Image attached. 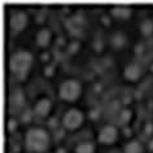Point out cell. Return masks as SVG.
Here are the masks:
<instances>
[{
    "instance_id": "cell-1",
    "label": "cell",
    "mask_w": 153,
    "mask_h": 153,
    "mask_svg": "<svg viewBox=\"0 0 153 153\" xmlns=\"http://www.w3.org/2000/svg\"><path fill=\"white\" fill-rule=\"evenodd\" d=\"M33 55L27 51H18L13 53L9 59V69L14 75L24 79L27 76L29 70L31 69Z\"/></svg>"
},
{
    "instance_id": "cell-2",
    "label": "cell",
    "mask_w": 153,
    "mask_h": 153,
    "mask_svg": "<svg viewBox=\"0 0 153 153\" xmlns=\"http://www.w3.org/2000/svg\"><path fill=\"white\" fill-rule=\"evenodd\" d=\"M51 139H49L48 132L43 128L34 127L30 128L26 134V147L31 152L42 153L49 147Z\"/></svg>"
},
{
    "instance_id": "cell-3",
    "label": "cell",
    "mask_w": 153,
    "mask_h": 153,
    "mask_svg": "<svg viewBox=\"0 0 153 153\" xmlns=\"http://www.w3.org/2000/svg\"><path fill=\"white\" fill-rule=\"evenodd\" d=\"M81 92H82V86L75 79H68V81L62 82L59 88L60 97L65 101H75L81 96Z\"/></svg>"
},
{
    "instance_id": "cell-4",
    "label": "cell",
    "mask_w": 153,
    "mask_h": 153,
    "mask_svg": "<svg viewBox=\"0 0 153 153\" xmlns=\"http://www.w3.org/2000/svg\"><path fill=\"white\" fill-rule=\"evenodd\" d=\"M64 127L68 130H75L83 123V114L78 109H70L64 114L62 118Z\"/></svg>"
},
{
    "instance_id": "cell-5",
    "label": "cell",
    "mask_w": 153,
    "mask_h": 153,
    "mask_svg": "<svg viewBox=\"0 0 153 153\" xmlns=\"http://www.w3.org/2000/svg\"><path fill=\"white\" fill-rule=\"evenodd\" d=\"M117 135H118L117 128L112 125H106L99 132V141L102 144H112L116 141Z\"/></svg>"
},
{
    "instance_id": "cell-6",
    "label": "cell",
    "mask_w": 153,
    "mask_h": 153,
    "mask_svg": "<svg viewBox=\"0 0 153 153\" xmlns=\"http://www.w3.org/2000/svg\"><path fill=\"white\" fill-rule=\"evenodd\" d=\"M27 14L25 12H14L12 16H10V20H9V25L14 31H21L26 27L27 25Z\"/></svg>"
},
{
    "instance_id": "cell-7",
    "label": "cell",
    "mask_w": 153,
    "mask_h": 153,
    "mask_svg": "<svg viewBox=\"0 0 153 153\" xmlns=\"http://www.w3.org/2000/svg\"><path fill=\"white\" fill-rule=\"evenodd\" d=\"M83 25H85V18H83L81 13L75 14L74 17H71L66 22V27L73 35H79L83 30Z\"/></svg>"
},
{
    "instance_id": "cell-8",
    "label": "cell",
    "mask_w": 153,
    "mask_h": 153,
    "mask_svg": "<svg viewBox=\"0 0 153 153\" xmlns=\"http://www.w3.org/2000/svg\"><path fill=\"white\" fill-rule=\"evenodd\" d=\"M123 75L127 81L135 82L141 76V68L137 64H128L123 70Z\"/></svg>"
},
{
    "instance_id": "cell-9",
    "label": "cell",
    "mask_w": 153,
    "mask_h": 153,
    "mask_svg": "<svg viewBox=\"0 0 153 153\" xmlns=\"http://www.w3.org/2000/svg\"><path fill=\"white\" fill-rule=\"evenodd\" d=\"M51 101L48 100L47 97L40 99V100L36 101V104L34 105V113L39 117H45L51 110Z\"/></svg>"
},
{
    "instance_id": "cell-10",
    "label": "cell",
    "mask_w": 153,
    "mask_h": 153,
    "mask_svg": "<svg viewBox=\"0 0 153 153\" xmlns=\"http://www.w3.org/2000/svg\"><path fill=\"white\" fill-rule=\"evenodd\" d=\"M24 104H25V94L22 92L21 90L13 91L9 96V105L12 106V108L18 109V108H21Z\"/></svg>"
},
{
    "instance_id": "cell-11",
    "label": "cell",
    "mask_w": 153,
    "mask_h": 153,
    "mask_svg": "<svg viewBox=\"0 0 153 153\" xmlns=\"http://www.w3.org/2000/svg\"><path fill=\"white\" fill-rule=\"evenodd\" d=\"M52 40V34L48 29H42L36 35V43L40 47H48Z\"/></svg>"
},
{
    "instance_id": "cell-12",
    "label": "cell",
    "mask_w": 153,
    "mask_h": 153,
    "mask_svg": "<svg viewBox=\"0 0 153 153\" xmlns=\"http://www.w3.org/2000/svg\"><path fill=\"white\" fill-rule=\"evenodd\" d=\"M112 14L117 18H121V20H126L131 16V8L127 5H117L112 8Z\"/></svg>"
},
{
    "instance_id": "cell-13",
    "label": "cell",
    "mask_w": 153,
    "mask_h": 153,
    "mask_svg": "<svg viewBox=\"0 0 153 153\" xmlns=\"http://www.w3.org/2000/svg\"><path fill=\"white\" fill-rule=\"evenodd\" d=\"M126 42H127V39H126L125 34L122 33H116L110 39V43H112L114 48H122L126 44Z\"/></svg>"
},
{
    "instance_id": "cell-14",
    "label": "cell",
    "mask_w": 153,
    "mask_h": 153,
    "mask_svg": "<svg viewBox=\"0 0 153 153\" xmlns=\"http://www.w3.org/2000/svg\"><path fill=\"white\" fill-rule=\"evenodd\" d=\"M141 152H143V147H141V144L136 140L130 141L125 147V153H141Z\"/></svg>"
},
{
    "instance_id": "cell-15",
    "label": "cell",
    "mask_w": 153,
    "mask_h": 153,
    "mask_svg": "<svg viewBox=\"0 0 153 153\" xmlns=\"http://www.w3.org/2000/svg\"><path fill=\"white\" fill-rule=\"evenodd\" d=\"M140 31L145 36L152 35L153 34V21L152 20H144L140 24Z\"/></svg>"
},
{
    "instance_id": "cell-16",
    "label": "cell",
    "mask_w": 153,
    "mask_h": 153,
    "mask_svg": "<svg viewBox=\"0 0 153 153\" xmlns=\"http://www.w3.org/2000/svg\"><path fill=\"white\" fill-rule=\"evenodd\" d=\"M76 153H95V147L91 143H81L76 145Z\"/></svg>"
},
{
    "instance_id": "cell-17",
    "label": "cell",
    "mask_w": 153,
    "mask_h": 153,
    "mask_svg": "<svg viewBox=\"0 0 153 153\" xmlns=\"http://www.w3.org/2000/svg\"><path fill=\"white\" fill-rule=\"evenodd\" d=\"M131 117H132V113L130 109H123L120 113V120H121V122H123V123H127V122L131 121Z\"/></svg>"
},
{
    "instance_id": "cell-18",
    "label": "cell",
    "mask_w": 153,
    "mask_h": 153,
    "mask_svg": "<svg viewBox=\"0 0 153 153\" xmlns=\"http://www.w3.org/2000/svg\"><path fill=\"white\" fill-rule=\"evenodd\" d=\"M79 47H81V45H79V42H71L70 44L68 45V51H69V53H73V55H74V53H76L79 51Z\"/></svg>"
},
{
    "instance_id": "cell-19",
    "label": "cell",
    "mask_w": 153,
    "mask_h": 153,
    "mask_svg": "<svg viewBox=\"0 0 153 153\" xmlns=\"http://www.w3.org/2000/svg\"><path fill=\"white\" fill-rule=\"evenodd\" d=\"M43 73L45 76H52L53 73H55V66L53 65H45L43 69Z\"/></svg>"
},
{
    "instance_id": "cell-20",
    "label": "cell",
    "mask_w": 153,
    "mask_h": 153,
    "mask_svg": "<svg viewBox=\"0 0 153 153\" xmlns=\"http://www.w3.org/2000/svg\"><path fill=\"white\" fill-rule=\"evenodd\" d=\"M31 120H33L31 110H26V112H24V114H22V122H24V123H29Z\"/></svg>"
},
{
    "instance_id": "cell-21",
    "label": "cell",
    "mask_w": 153,
    "mask_h": 153,
    "mask_svg": "<svg viewBox=\"0 0 153 153\" xmlns=\"http://www.w3.org/2000/svg\"><path fill=\"white\" fill-rule=\"evenodd\" d=\"M94 48H95V51L96 52H101L102 48H104V43H102V40H100V39L95 40L94 42Z\"/></svg>"
},
{
    "instance_id": "cell-22",
    "label": "cell",
    "mask_w": 153,
    "mask_h": 153,
    "mask_svg": "<svg viewBox=\"0 0 153 153\" xmlns=\"http://www.w3.org/2000/svg\"><path fill=\"white\" fill-rule=\"evenodd\" d=\"M17 128V121L13 120V118H9L8 120V131H14Z\"/></svg>"
},
{
    "instance_id": "cell-23",
    "label": "cell",
    "mask_w": 153,
    "mask_h": 153,
    "mask_svg": "<svg viewBox=\"0 0 153 153\" xmlns=\"http://www.w3.org/2000/svg\"><path fill=\"white\" fill-rule=\"evenodd\" d=\"M144 134L147 136L153 135V125L152 123H145L144 125Z\"/></svg>"
},
{
    "instance_id": "cell-24",
    "label": "cell",
    "mask_w": 153,
    "mask_h": 153,
    "mask_svg": "<svg viewBox=\"0 0 153 153\" xmlns=\"http://www.w3.org/2000/svg\"><path fill=\"white\" fill-rule=\"evenodd\" d=\"M144 43H139V44H136L135 45V53L136 55H141V53L144 52Z\"/></svg>"
},
{
    "instance_id": "cell-25",
    "label": "cell",
    "mask_w": 153,
    "mask_h": 153,
    "mask_svg": "<svg viewBox=\"0 0 153 153\" xmlns=\"http://www.w3.org/2000/svg\"><path fill=\"white\" fill-rule=\"evenodd\" d=\"M49 59H51V55H49L48 52H42L40 53V60L44 61V62H48Z\"/></svg>"
},
{
    "instance_id": "cell-26",
    "label": "cell",
    "mask_w": 153,
    "mask_h": 153,
    "mask_svg": "<svg viewBox=\"0 0 153 153\" xmlns=\"http://www.w3.org/2000/svg\"><path fill=\"white\" fill-rule=\"evenodd\" d=\"M90 117H91V120H97V118H99V110L97 109L91 110V112H90Z\"/></svg>"
},
{
    "instance_id": "cell-27",
    "label": "cell",
    "mask_w": 153,
    "mask_h": 153,
    "mask_svg": "<svg viewBox=\"0 0 153 153\" xmlns=\"http://www.w3.org/2000/svg\"><path fill=\"white\" fill-rule=\"evenodd\" d=\"M101 22H102V25L109 26V25H110V18L106 17V16H102V17H101Z\"/></svg>"
},
{
    "instance_id": "cell-28",
    "label": "cell",
    "mask_w": 153,
    "mask_h": 153,
    "mask_svg": "<svg viewBox=\"0 0 153 153\" xmlns=\"http://www.w3.org/2000/svg\"><path fill=\"white\" fill-rule=\"evenodd\" d=\"M49 127L51 128H56L57 127V120L56 118H51V121H49Z\"/></svg>"
},
{
    "instance_id": "cell-29",
    "label": "cell",
    "mask_w": 153,
    "mask_h": 153,
    "mask_svg": "<svg viewBox=\"0 0 153 153\" xmlns=\"http://www.w3.org/2000/svg\"><path fill=\"white\" fill-rule=\"evenodd\" d=\"M148 149H149L151 152H153V137L148 141Z\"/></svg>"
},
{
    "instance_id": "cell-30",
    "label": "cell",
    "mask_w": 153,
    "mask_h": 153,
    "mask_svg": "<svg viewBox=\"0 0 153 153\" xmlns=\"http://www.w3.org/2000/svg\"><path fill=\"white\" fill-rule=\"evenodd\" d=\"M123 132H125L126 136H131V130H130L128 127H126V128L123 130Z\"/></svg>"
},
{
    "instance_id": "cell-31",
    "label": "cell",
    "mask_w": 153,
    "mask_h": 153,
    "mask_svg": "<svg viewBox=\"0 0 153 153\" xmlns=\"http://www.w3.org/2000/svg\"><path fill=\"white\" fill-rule=\"evenodd\" d=\"M57 153H66V152H65V149H62V148H60V149H59V151H57Z\"/></svg>"
},
{
    "instance_id": "cell-32",
    "label": "cell",
    "mask_w": 153,
    "mask_h": 153,
    "mask_svg": "<svg viewBox=\"0 0 153 153\" xmlns=\"http://www.w3.org/2000/svg\"><path fill=\"white\" fill-rule=\"evenodd\" d=\"M151 69H152V71H153V64H152V66H151Z\"/></svg>"
}]
</instances>
